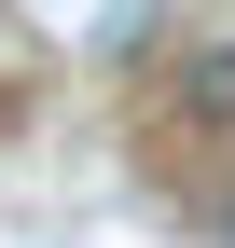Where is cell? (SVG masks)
Listing matches in <instances>:
<instances>
[{
  "mask_svg": "<svg viewBox=\"0 0 235 248\" xmlns=\"http://www.w3.org/2000/svg\"><path fill=\"white\" fill-rule=\"evenodd\" d=\"M221 234H235V207H221Z\"/></svg>",
  "mask_w": 235,
  "mask_h": 248,
  "instance_id": "cell-2",
  "label": "cell"
},
{
  "mask_svg": "<svg viewBox=\"0 0 235 248\" xmlns=\"http://www.w3.org/2000/svg\"><path fill=\"white\" fill-rule=\"evenodd\" d=\"M180 83H194V110H208V124H235V55H194Z\"/></svg>",
  "mask_w": 235,
  "mask_h": 248,
  "instance_id": "cell-1",
  "label": "cell"
}]
</instances>
